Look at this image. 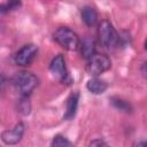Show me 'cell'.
Here are the masks:
<instances>
[{"instance_id": "cell-1", "label": "cell", "mask_w": 147, "mask_h": 147, "mask_svg": "<svg viewBox=\"0 0 147 147\" xmlns=\"http://www.w3.org/2000/svg\"><path fill=\"white\" fill-rule=\"evenodd\" d=\"M38 78L30 71H18L11 78V84L15 91L22 96L28 98L32 91L38 86Z\"/></svg>"}, {"instance_id": "cell-2", "label": "cell", "mask_w": 147, "mask_h": 147, "mask_svg": "<svg viewBox=\"0 0 147 147\" xmlns=\"http://www.w3.org/2000/svg\"><path fill=\"white\" fill-rule=\"evenodd\" d=\"M98 37L105 48H115L119 44V36L108 20H102L98 26Z\"/></svg>"}, {"instance_id": "cell-3", "label": "cell", "mask_w": 147, "mask_h": 147, "mask_svg": "<svg viewBox=\"0 0 147 147\" xmlns=\"http://www.w3.org/2000/svg\"><path fill=\"white\" fill-rule=\"evenodd\" d=\"M54 40L67 51H77L80 46V39L76 32L67 26H60L54 32Z\"/></svg>"}, {"instance_id": "cell-4", "label": "cell", "mask_w": 147, "mask_h": 147, "mask_svg": "<svg viewBox=\"0 0 147 147\" xmlns=\"http://www.w3.org/2000/svg\"><path fill=\"white\" fill-rule=\"evenodd\" d=\"M110 67H111V61L107 55L100 54V53H94L87 60L86 71L88 75L96 77V76L103 74L105 71L109 70Z\"/></svg>"}, {"instance_id": "cell-5", "label": "cell", "mask_w": 147, "mask_h": 147, "mask_svg": "<svg viewBox=\"0 0 147 147\" xmlns=\"http://www.w3.org/2000/svg\"><path fill=\"white\" fill-rule=\"evenodd\" d=\"M37 53H38V47L36 45H33V44L24 45L15 54L14 61L17 65L26 67L34 60V57L37 56Z\"/></svg>"}, {"instance_id": "cell-6", "label": "cell", "mask_w": 147, "mask_h": 147, "mask_svg": "<svg viewBox=\"0 0 147 147\" xmlns=\"http://www.w3.org/2000/svg\"><path fill=\"white\" fill-rule=\"evenodd\" d=\"M49 70L53 74V76L56 77L62 83H69L70 82V77H69V74H68L67 68H65V60H64L62 54L56 55L52 60V62L49 64Z\"/></svg>"}, {"instance_id": "cell-7", "label": "cell", "mask_w": 147, "mask_h": 147, "mask_svg": "<svg viewBox=\"0 0 147 147\" xmlns=\"http://www.w3.org/2000/svg\"><path fill=\"white\" fill-rule=\"evenodd\" d=\"M23 133H24V124L20 122L13 129L3 131L1 134V139L6 145H16L17 142L21 141Z\"/></svg>"}, {"instance_id": "cell-8", "label": "cell", "mask_w": 147, "mask_h": 147, "mask_svg": "<svg viewBox=\"0 0 147 147\" xmlns=\"http://www.w3.org/2000/svg\"><path fill=\"white\" fill-rule=\"evenodd\" d=\"M78 100H79V94L78 92H75L72 94H70V96L67 100V109H65V114H64V118L65 119H71L75 117L76 111H77V107H78Z\"/></svg>"}, {"instance_id": "cell-9", "label": "cell", "mask_w": 147, "mask_h": 147, "mask_svg": "<svg viewBox=\"0 0 147 147\" xmlns=\"http://www.w3.org/2000/svg\"><path fill=\"white\" fill-rule=\"evenodd\" d=\"M86 87L93 94H101V93H103L107 90L108 84L105 80H102V79H100L98 77H93L92 79H90L87 82Z\"/></svg>"}, {"instance_id": "cell-10", "label": "cell", "mask_w": 147, "mask_h": 147, "mask_svg": "<svg viewBox=\"0 0 147 147\" xmlns=\"http://www.w3.org/2000/svg\"><path fill=\"white\" fill-rule=\"evenodd\" d=\"M82 20L83 22L87 25V26H92L96 23L98 21V14L95 11V9L91 6H85L82 8Z\"/></svg>"}, {"instance_id": "cell-11", "label": "cell", "mask_w": 147, "mask_h": 147, "mask_svg": "<svg viewBox=\"0 0 147 147\" xmlns=\"http://www.w3.org/2000/svg\"><path fill=\"white\" fill-rule=\"evenodd\" d=\"M79 48H80V53H82L83 57H85V59H87V60L95 53V45H94V41H93V39H91V38H88V37L84 38V40L80 41Z\"/></svg>"}, {"instance_id": "cell-12", "label": "cell", "mask_w": 147, "mask_h": 147, "mask_svg": "<svg viewBox=\"0 0 147 147\" xmlns=\"http://www.w3.org/2000/svg\"><path fill=\"white\" fill-rule=\"evenodd\" d=\"M111 103L115 108H117L118 110L121 111H124V113H130L131 111V106L129 102H126L125 100L123 99H118V98H113L111 99Z\"/></svg>"}, {"instance_id": "cell-13", "label": "cell", "mask_w": 147, "mask_h": 147, "mask_svg": "<svg viewBox=\"0 0 147 147\" xmlns=\"http://www.w3.org/2000/svg\"><path fill=\"white\" fill-rule=\"evenodd\" d=\"M51 147H74V145L65 137L61 134H56L52 140Z\"/></svg>"}, {"instance_id": "cell-14", "label": "cell", "mask_w": 147, "mask_h": 147, "mask_svg": "<svg viewBox=\"0 0 147 147\" xmlns=\"http://www.w3.org/2000/svg\"><path fill=\"white\" fill-rule=\"evenodd\" d=\"M18 109L22 114L24 115H28L30 113V103H29V100L28 98H22V100L20 101V106H18Z\"/></svg>"}, {"instance_id": "cell-15", "label": "cell", "mask_w": 147, "mask_h": 147, "mask_svg": "<svg viewBox=\"0 0 147 147\" xmlns=\"http://www.w3.org/2000/svg\"><path fill=\"white\" fill-rule=\"evenodd\" d=\"M21 6V2H9V3H6V5H2L1 6V13H6V11H9V10H14L16 8H18Z\"/></svg>"}, {"instance_id": "cell-16", "label": "cell", "mask_w": 147, "mask_h": 147, "mask_svg": "<svg viewBox=\"0 0 147 147\" xmlns=\"http://www.w3.org/2000/svg\"><path fill=\"white\" fill-rule=\"evenodd\" d=\"M88 147H110V146L102 139H94L88 144Z\"/></svg>"}, {"instance_id": "cell-17", "label": "cell", "mask_w": 147, "mask_h": 147, "mask_svg": "<svg viewBox=\"0 0 147 147\" xmlns=\"http://www.w3.org/2000/svg\"><path fill=\"white\" fill-rule=\"evenodd\" d=\"M140 72H141V75L147 79V61L146 62H144L142 64H141V68H140Z\"/></svg>"}, {"instance_id": "cell-18", "label": "cell", "mask_w": 147, "mask_h": 147, "mask_svg": "<svg viewBox=\"0 0 147 147\" xmlns=\"http://www.w3.org/2000/svg\"><path fill=\"white\" fill-rule=\"evenodd\" d=\"M136 147H147V140H144V141H140L136 145Z\"/></svg>"}, {"instance_id": "cell-19", "label": "cell", "mask_w": 147, "mask_h": 147, "mask_svg": "<svg viewBox=\"0 0 147 147\" xmlns=\"http://www.w3.org/2000/svg\"><path fill=\"white\" fill-rule=\"evenodd\" d=\"M145 48L147 49V39H146V41H145Z\"/></svg>"}]
</instances>
